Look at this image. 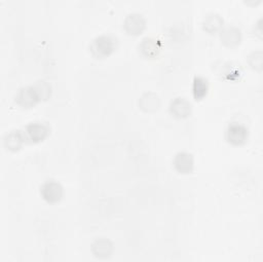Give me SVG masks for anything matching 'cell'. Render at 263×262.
<instances>
[{
	"label": "cell",
	"instance_id": "52a82bcc",
	"mask_svg": "<svg viewBox=\"0 0 263 262\" xmlns=\"http://www.w3.org/2000/svg\"><path fill=\"white\" fill-rule=\"evenodd\" d=\"M25 133L21 129H12L3 137V145L6 150L11 152L18 151L26 142Z\"/></svg>",
	"mask_w": 263,
	"mask_h": 262
},
{
	"label": "cell",
	"instance_id": "ba28073f",
	"mask_svg": "<svg viewBox=\"0 0 263 262\" xmlns=\"http://www.w3.org/2000/svg\"><path fill=\"white\" fill-rule=\"evenodd\" d=\"M173 165L175 170L180 174H190L193 172L194 160L191 153L186 151L178 152L173 160Z\"/></svg>",
	"mask_w": 263,
	"mask_h": 262
},
{
	"label": "cell",
	"instance_id": "277c9868",
	"mask_svg": "<svg viewBox=\"0 0 263 262\" xmlns=\"http://www.w3.org/2000/svg\"><path fill=\"white\" fill-rule=\"evenodd\" d=\"M40 194L46 202L57 203L62 199L64 195V189L59 182L53 180H48V181H45L40 186Z\"/></svg>",
	"mask_w": 263,
	"mask_h": 262
},
{
	"label": "cell",
	"instance_id": "4fadbf2b",
	"mask_svg": "<svg viewBox=\"0 0 263 262\" xmlns=\"http://www.w3.org/2000/svg\"><path fill=\"white\" fill-rule=\"evenodd\" d=\"M140 108L148 113L155 112L160 106V99L154 92H145L139 100Z\"/></svg>",
	"mask_w": 263,
	"mask_h": 262
},
{
	"label": "cell",
	"instance_id": "8992f818",
	"mask_svg": "<svg viewBox=\"0 0 263 262\" xmlns=\"http://www.w3.org/2000/svg\"><path fill=\"white\" fill-rule=\"evenodd\" d=\"M123 28L127 34L137 36L140 35L146 28L145 17L138 12H133L126 15L123 22Z\"/></svg>",
	"mask_w": 263,
	"mask_h": 262
},
{
	"label": "cell",
	"instance_id": "30bf717a",
	"mask_svg": "<svg viewBox=\"0 0 263 262\" xmlns=\"http://www.w3.org/2000/svg\"><path fill=\"white\" fill-rule=\"evenodd\" d=\"M191 111H192L191 104L189 103V101H187L184 98H181V97L175 98L170 104L171 114L178 119L187 118L188 116H190Z\"/></svg>",
	"mask_w": 263,
	"mask_h": 262
},
{
	"label": "cell",
	"instance_id": "7a4b0ae2",
	"mask_svg": "<svg viewBox=\"0 0 263 262\" xmlns=\"http://www.w3.org/2000/svg\"><path fill=\"white\" fill-rule=\"evenodd\" d=\"M117 46L116 39L109 34H102L93 38L89 44V51L96 59H104L112 54Z\"/></svg>",
	"mask_w": 263,
	"mask_h": 262
},
{
	"label": "cell",
	"instance_id": "3957f363",
	"mask_svg": "<svg viewBox=\"0 0 263 262\" xmlns=\"http://www.w3.org/2000/svg\"><path fill=\"white\" fill-rule=\"evenodd\" d=\"M225 138L229 144L234 146H241L248 141L249 130L246 125L239 122H231L226 128Z\"/></svg>",
	"mask_w": 263,
	"mask_h": 262
},
{
	"label": "cell",
	"instance_id": "5bb4252c",
	"mask_svg": "<svg viewBox=\"0 0 263 262\" xmlns=\"http://www.w3.org/2000/svg\"><path fill=\"white\" fill-rule=\"evenodd\" d=\"M222 26H223V18L218 13H215V12H211L206 14L202 21V29L210 34L217 33L218 31H220Z\"/></svg>",
	"mask_w": 263,
	"mask_h": 262
},
{
	"label": "cell",
	"instance_id": "7c38bea8",
	"mask_svg": "<svg viewBox=\"0 0 263 262\" xmlns=\"http://www.w3.org/2000/svg\"><path fill=\"white\" fill-rule=\"evenodd\" d=\"M91 252L97 258H108L113 253V244L108 238H98L91 245Z\"/></svg>",
	"mask_w": 263,
	"mask_h": 262
},
{
	"label": "cell",
	"instance_id": "5b68a950",
	"mask_svg": "<svg viewBox=\"0 0 263 262\" xmlns=\"http://www.w3.org/2000/svg\"><path fill=\"white\" fill-rule=\"evenodd\" d=\"M27 141L31 143H39L45 140L49 135V128L42 122H30L25 126L24 129Z\"/></svg>",
	"mask_w": 263,
	"mask_h": 262
},
{
	"label": "cell",
	"instance_id": "6da1fadb",
	"mask_svg": "<svg viewBox=\"0 0 263 262\" xmlns=\"http://www.w3.org/2000/svg\"><path fill=\"white\" fill-rule=\"evenodd\" d=\"M50 93V85L45 81H38L33 85L20 88L14 96V102L20 107L28 109L36 106L40 101L48 99Z\"/></svg>",
	"mask_w": 263,
	"mask_h": 262
},
{
	"label": "cell",
	"instance_id": "9c48e42d",
	"mask_svg": "<svg viewBox=\"0 0 263 262\" xmlns=\"http://www.w3.org/2000/svg\"><path fill=\"white\" fill-rule=\"evenodd\" d=\"M139 49L143 57L147 59H155L161 51V43L158 39L153 37H145L141 41Z\"/></svg>",
	"mask_w": 263,
	"mask_h": 262
},
{
	"label": "cell",
	"instance_id": "9a60e30c",
	"mask_svg": "<svg viewBox=\"0 0 263 262\" xmlns=\"http://www.w3.org/2000/svg\"><path fill=\"white\" fill-rule=\"evenodd\" d=\"M209 82L202 76H194L192 83V93L195 101H200L208 95Z\"/></svg>",
	"mask_w": 263,
	"mask_h": 262
},
{
	"label": "cell",
	"instance_id": "8fae6325",
	"mask_svg": "<svg viewBox=\"0 0 263 262\" xmlns=\"http://www.w3.org/2000/svg\"><path fill=\"white\" fill-rule=\"evenodd\" d=\"M221 42L230 48L236 47L241 42V32L235 26H228L224 28L220 33Z\"/></svg>",
	"mask_w": 263,
	"mask_h": 262
},
{
	"label": "cell",
	"instance_id": "2e32d148",
	"mask_svg": "<svg viewBox=\"0 0 263 262\" xmlns=\"http://www.w3.org/2000/svg\"><path fill=\"white\" fill-rule=\"evenodd\" d=\"M262 51L261 50H256L253 51L249 54L248 57V63L249 65L256 71H261L262 70Z\"/></svg>",
	"mask_w": 263,
	"mask_h": 262
}]
</instances>
